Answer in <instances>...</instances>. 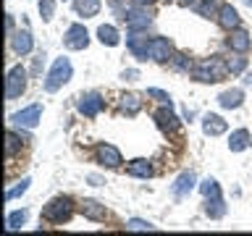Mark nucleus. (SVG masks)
Segmentation results:
<instances>
[{"mask_svg":"<svg viewBox=\"0 0 252 236\" xmlns=\"http://www.w3.org/2000/svg\"><path fill=\"white\" fill-rule=\"evenodd\" d=\"M228 74H231V71H228V63H223L220 55L205 58V60H200L192 68V76L197 79V82H202V84H218V82H223Z\"/></svg>","mask_w":252,"mask_h":236,"instance_id":"obj_1","label":"nucleus"},{"mask_svg":"<svg viewBox=\"0 0 252 236\" xmlns=\"http://www.w3.org/2000/svg\"><path fill=\"white\" fill-rule=\"evenodd\" d=\"M71 76H74V66H71V60L63 58V55H61V58H55L50 71H47V76H45V92H58L63 84L71 82Z\"/></svg>","mask_w":252,"mask_h":236,"instance_id":"obj_2","label":"nucleus"},{"mask_svg":"<svg viewBox=\"0 0 252 236\" xmlns=\"http://www.w3.org/2000/svg\"><path fill=\"white\" fill-rule=\"evenodd\" d=\"M74 215V202L68 197H55L42 207V218L47 223H68Z\"/></svg>","mask_w":252,"mask_h":236,"instance_id":"obj_3","label":"nucleus"},{"mask_svg":"<svg viewBox=\"0 0 252 236\" xmlns=\"http://www.w3.org/2000/svg\"><path fill=\"white\" fill-rule=\"evenodd\" d=\"M29 87V74L27 68L21 66H11V71H8V79H5V100H19L24 92H27Z\"/></svg>","mask_w":252,"mask_h":236,"instance_id":"obj_4","label":"nucleus"},{"mask_svg":"<svg viewBox=\"0 0 252 236\" xmlns=\"http://www.w3.org/2000/svg\"><path fill=\"white\" fill-rule=\"evenodd\" d=\"M76 110L84 118H97L102 110H105V100H102L100 92H87L76 100Z\"/></svg>","mask_w":252,"mask_h":236,"instance_id":"obj_5","label":"nucleus"},{"mask_svg":"<svg viewBox=\"0 0 252 236\" xmlns=\"http://www.w3.org/2000/svg\"><path fill=\"white\" fill-rule=\"evenodd\" d=\"M63 45H66L68 50H87V45H90V31L84 29V24H71L66 29V34H63Z\"/></svg>","mask_w":252,"mask_h":236,"instance_id":"obj_6","label":"nucleus"},{"mask_svg":"<svg viewBox=\"0 0 252 236\" xmlns=\"http://www.w3.org/2000/svg\"><path fill=\"white\" fill-rule=\"evenodd\" d=\"M39 121H42V105H39V102H32L29 108H24V110L11 116V123L24 126V129H34Z\"/></svg>","mask_w":252,"mask_h":236,"instance_id":"obj_7","label":"nucleus"},{"mask_svg":"<svg viewBox=\"0 0 252 236\" xmlns=\"http://www.w3.org/2000/svg\"><path fill=\"white\" fill-rule=\"evenodd\" d=\"M153 118H155V123L160 126V131H165V134H176V131L181 129V118L173 113V105L158 108Z\"/></svg>","mask_w":252,"mask_h":236,"instance_id":"obj_8","label":"nucleus"},{"mask_svg":"<svg viewBox=\"0 0 252 236\" xmlns=\"http://www.w3.org/2000/svg\"><path fill=\"white\" fill-rule=\"evenodd\" d=\"M124 21L129 31H147V27L153 24V13L147 8H131V11L124 13Z\"/></svg>","mask_w":252,"mask_h":236,"instance_id":"obj_9","label":"nucleus"},{"mask_svg":"<svg viewBox=\"0 0 252 236\" xmlns=\"http://www.w3.org/2000/svg\"><path fill=\"white\" fill-rule=\"evenodd\" d=\"M171 58H173L171 39H165V37H153V39H150V60H155V63H171Z\"/></svg>","mask_w":252,"mask_h":236,"instance_id":"obj_10","label":"nucleus"},{"mask_svg":"<svg viewBox=\"0 0 252 236\" xmlns=\"http://www.w3.org/2000/svg\"><path fill=\"white\" fill-rule=\"evenodd\" d=\"M126 47H129V53L137 60H147L150 58V39L142 34V31H129V37H126Z\"/></svg>","mask_w":252,"mask_h":236,"instance_id":"obj_11","label":"nucleus"},{"mask_svg":"<svg viewBox=\"0 0 252 236\" xmlns=\"http://www.w3.org/2000/svg\"><path fill=\"white\" fill-rule=\"evenodd\" d=\"M226 45H228V50H234L236 55H247L250 47H252V37H250V31H244V29H231Z\"/></svg>","mask_w":252,"mask_h":236,"instance_id":"obj_12","label":"nucleus"},{"mask_svg":"<svg viewBox=\"0 0 252 236\" xmlns=\"http://www.w3.org/2000/svg\"><path fill=\"white\" fill-rule=\"evenodd\" d=\"M11 50H13L16 55H21V58L34 50V37H32V31H29V29L13 31V34H11Z\"/></svg>","mask_w":252,"mask_h":236,"instance_id":"obj_13","label":"nucleus"},{"mask_svg":"<svg viewBox=\"0 0 252 236\" xmlns=\"http://www.w3.org/2000/svg\"><path fill=\"white\" fill-rule=\"evenodd\" d=\"M94 157H97V163H102L105 168H118V165L124 163V157H121V152H118V147H113V145H97V149H94Z\"/></svg>","mask_w":252,"mask_h":236,"instance_id":"obj_14","label":"nucleus"},{"mask_svg":"<svg viewBox=\"0 0 252 236\" xmlns=\"http://www.w3.org/2000/svg\"><path fill=\"white\" fill-rule=\"evenodd\" d=\"M194 184H197V176H194L192 171H184V173H181V176L171 184V194L176 197V200H184V197L192 194Z\"/></svg>","mask_w":252,"mask_h":236,"instance_id":"obj_15","label":"nucleus"},{"mask_svg":"<svg viewBox=\"0 0 252 236\" xmlns=\"http://www.w3.org/2000/svg\"><path fill=\"white\" fill-rule=\"evenodd\" d=\"M79 212H82L87 220H92V223H102V220L108 218L105 205H100V202H94V200H84L82 207H79Z\"/></svg>","mask_w":252,"mask_h":236,"instance_id":"obj_16","label":"nucleus"},{"mask_svg":"<svg viewBox=\"0 0 252 236\" xmlns=\"http://www.w3.org/2000/svg\"><path fill=\"white\" fill-rule=\"evenodd\" d=\"M226 129H228V123L220 116H216V113L202 116V131L208 134V137H220V134H226Z\"/></svg>","mask_w":252,"mask_h":236,"instance_id":"obj_17","label":"nucleus"},{"mask_svg":"<svg viewBox=\"0 0 252 236\" xmlns=\"http://www.w3.org/2000/svg\"><path fill=\"white\" fill-rule=\"evenodd\" d=\"M218 24H220L226 31H231V29H239L242 19H239V13H236V8L226 3V5L218 8Z\"/></svg>","mask_w":252,"mask_h":236,"instance_id":"obj_18","label":"nucleus"},{"mask_svg":"<svg viewBox=\"0 0 252 236\" xmlns=\"http://www.w3.org/2000/svg\"><path fill=\"white\" fill-rule=\"evenodd\" d=\"M218 105L223 110H236L244 105V92L242 89H226L218 94Z\"/></svg>","mask_w":252,"mask_h":236,"instance_id":"obj_19","label":"nucleus"},{"mask_svg":"<svg viewBox=\"0 0 252 236\" xmlns=\"http://www.w3.org/2000/svg\"><path fill=\"white\" fill-rule=\"evenodd\" d=\"M126 173L134 178H150L153 176V165H150V160H145V157H137V160H131V163H126Z\"/></svg>","mask_w":252,"mask_h":236,"instance_id":"obj_20","label":"nucleus"},{"mask_svg":"<svg viewBox=\"0 0 252 236\" xmlns=\"http://www.w3.org/2000/svg\"><path fill=\"white\" fill-rule=\"evenodd\" d=\"M100 8H102L100 0H74V11L82 19H94L100 13Z\"/></svg>","mask_w":252,"mask_h":236,"instance_id":"obj_21","label":"nucleus"},{"mask_svg":"<svg viewBox=\"0 0 252 236\" xmlns=\"http://www.w3.org/2000/svg\"><path fill=\"white\" fill-rule=\"evenodd\" d=\"M250 145L252 142H250L247 129H236V131H231V137H228V149H231V152H244Z\"/></svg>","mask_w":252,"mask_h":236,"instance_id":"obj_22","label":"nucleus"},{"mask_svg":"<svg viewBox=\"0 0 252 236\" xmlns=\"http://www.w3.org/2000/svg\"><path fill=\"white\" fill-rule=\"evenodd\" d=\"M97 39L102 45H108V47L121 45V34H118V29L113 27V24H102V27L97 29Z\"/></svg>","mask_w":252,"mask_h":236,"instance_id":"obj_23","label":"nucleus"},{"mask_svg":"<svg viewBox=\"0 0 252 236\" xmlns=\"http://www.w3.org/2000/svg\"><path fill=\"white\" fill-rule=\"evenodd\" d=\"M118 108H121L124 116H137L142 110V97H139V94H134V92H129V94H124V97H121Z\"/></svg>","mask_w":252,"mask_h":236,"instance_id":"obj_24","label":"nucleus"},{"mask_svg":"<svg viewBox=\"0 0 252 236\" xmlns=\"http://www.w3.org/2000/svg\"><path fill=\"white\" fill-rule=\"evenodd\" d=\"M205 215L213 218V220L223 218V215H226V202H223V197H216V200H205Z\"/></svg>","mask_w":252,"mask_h":236,"instance_id":"obj_25","label":"nucleus"},{"mask_svg":"<svg viewBox=\"0 0 252 236\" xmlns=\"http://www.w3.org/2000/svg\"><path fill=\"white\" fill-rule=\"evenodd\" d=\"M27 218H29V210H13V212H8L5 228H8V231H16V228H21L24 223H27Z\"/></svg>","mask_w":252,"mask_h":236,"instance_id":"obj_26","label":"nucleus"},{"mask_svg":"<svg viewBox=\"0 0 252 236\" xmlns=\"http://www.w3.org/2000/svg\"><path fill=\"white\" fill-rule=\"evenodd\" d=\"M200 192L205 194V200H216V197H223L220 194V184L216 178H205L202 184H200Z\"/></svg>","mask_w":252,"mask_h":236,"instance_id":"obj_27","label":"nucleus"},{"mask_svg":"<svg viewBox=\"0 0 252 236\" xmlns=\"http://www.w3.org/2000/svg\"><path fill=\"white\" fill-rule=\"evenodd\" d=\"M171 66L176 68V71H187V74H192V60L187 58L184 53H173V58H171Z\"/></svg>","mask_w":252,"mask_h":236,"instance_id":"obj_28","label":"nucleus"},{"mask_svg":"<svg viewBox=\"0 0 252 236\" xmlns=\"http://www.w3.org/2000/svg\"><path fill=\"white\" fill-rule=\"evenodd\" d=\"M29 184H32V178H29V176H24L13 189H8V192H5V200H16V197H21V194L29 189Z\"/></svg>","mask_w":252,"mask_h":236,"instance_id":"obj_29","label":"nucleus"},{"mask_svg":"<svg viewBox=\"0 0 252 236\" xmlns=\"http://www.w3.org/2000/svg\"><path fill=\"white\" fill-rule=\"evenodd\" d=\"M126 228H129V231H155V226L150 223V220H142V218L126 220Z\"/></svg>","mask_w":252,"mask_h":236,"instance_id":"obj_30","label":"nucleus"},{"mask_svg":"<svg viewBox=\"0 0 252 236\" xmlns=\"http://www.w3.org/2000/svg\"><path fill=\"white\" fill-rule=\"evenodd\" d=\"M39 16H42V21H53V16H55V0H39Z\"/></svg>","mask_w":252,"mask_h":236,"instance_id":"obj_31","label":"nucleus"},{"mask_svg":"<svg viewBox=\"0 0 252 236\" xmlns=\"http://www.w3.org/2000/svg\"><path fill=\"white\" fill-rule=\"evenodd\" d=\"M147 97L158 100V102H160V105H173L171 94H168V92H163V89H155V87H150V89H147Z\"/></svg>","mask_w":252,"mask_h":236,"instance_id":"obj_32","label":"nucleus"},{"mask_svg":"<svg viewBox=\"0 0 252 236\" xmlns=\"http://www.w3.org/2000/svg\"><path fill=\"white\" fill-rule=\"evenodd\" d=\"M5 149H8V157H11L16 149H19V134H16V131H8V145H5Z\"/></svg>","mask_w":252,"mask_h":236,"instance_id":"obj_33","label":"nucleus"},{"mask_svg":"<svg viewBox=\"0 0 252 236\" xmlns=\"http://www.w3.org/2000/svg\"><path fill=\"white\" fill-rule=\"evenodd\" d=\"M244 66H247V60H244V58H234V60H228V71H231V74H242Z\"/></svg>","mask_w":252,"mask_h":236,"instance_id":"obj_34","label":"nucleus"},{"mask_svg":"<svg viewBox=\"0 0 252 236\" xmlns=\"http://www.w3.org/2000/svg\"><path fill=\"white\" fill-rule=\"evenodd\" d=\"M121 79H129V82H134V79H139V71H137V68H126L124 74H121Z\"/></svg>","mask_w":252,"mask_h":236,"instance_id":"obj_35","label":"nucleus"},{"mask_svg":"<svg viewBox=\"0 0 252 236\" xmlns=\"http://www.w3.org/2000/svg\"><path fill=\"white\" fill-rule=\"evenodd\" d=\"M5 27H8V34H13V16L8 13V19H5Z\"/></svg>","mask_w":252,"mask_h":236,"instance_id":"obj_36","label":"nucleus"},{"mask_svg":"<svg viewBox=\"0 0 252 236\" xmlns=\"http://www.w3.org/2000/svg\"><path fill=\"white\" fill-rule=\"evenodd\" d=\"M242 84H244V87H250V84H252V71H247V74H244V79H242Z\"/></svg>","mask_w":252,"mask_h":236,"instance_id":"obj_37","label":"nucleus"},{"mask_svg":"<svg viewBox=\"0 0 252 236\" xmlns=\"http://www.w3.org/2000/svg\"><path fill=\"white\" fill-rule=\"evenodd\" d=\"M90 184H92V186H100L102 178H100V176H90Z\"/></svg>","mask_w":252,"mask_h":236,"instance_id":"obj_38","label":"nucleus"},{"mask_svg":"<svg viewBox=\"0 0 252 236\" xmlns=\"http://www.w3.org/2000/svg\"><path fill=\"white\" fill-rule=\"evenodd\" d=\"M242 3H244V5H250V8H252V0H242Z\"/></svg>","mask_w":252,"mask_h":236,"instance_id":"obj_39","label":"nucleus"},{"mask_svg":"<svg viewBox=\"0 0 252 236\" xmlns=\"http://www.w3.org/2000/svg\"><path fill=\"white\" fill-rule=\"evenodd\" d=\"M137 3H139V5H145V3H150V0H137Z\"/></svg>","mask_w":252,"mask_h":236,"instance_id":"obj_40","label":"nucleus"}]
</instances>
